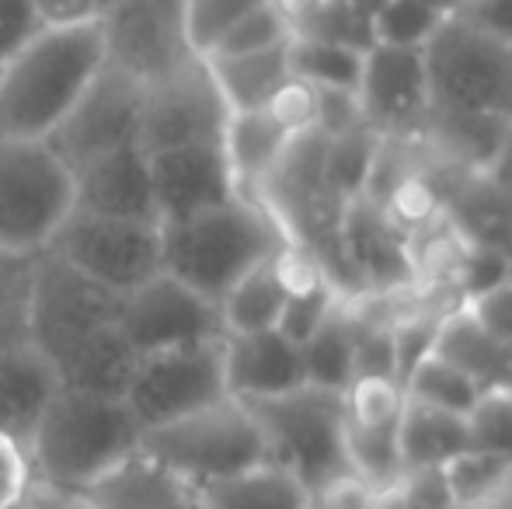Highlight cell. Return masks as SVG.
<instances>
[{
  "label": "cell",
  "mask_w": 512,
  "mask_h": 509,
  "mask_svg": "<svg viewBox=\"0 0 512 509\" xmlns=\"http://www.w3.org/2000/svg\"><path fill=\"white\" fill-rule=\"evenodd\" d=\"M265 112L290 136L310 133V129H317V88L300 81V77H290L286 88L272 98V105Z\"/></svg>",
  "instance_id": "ab89813d"
},
{
  "label": "cell",
  "mask_w": 512,
  "mask_h": 509,
  "mask_svg": "<svg viewBox=\"0 0 512 509\" xmlns=\"http://www.w3.org/2000/svg\"><path fill=\"white\" fill-rule=\"evenodd\" d=\"M102 63V21L81 28H39L0 63V140H49Z\"/></svg>",
  "instance_id": "3957f363"
},
{
  "label": "cell",
  "mask_w": 512,
  "mask_h": 509,
  "mask_svg": "<svg viewBox=\"0 0 512 509\" xmlns=\"http://www.w3.org/2000/svg\"><path fill=\"white\" fill-rule=\"evenodd\" d=\"M223 381L237 401H258L304 387V353L279 328L223 335Z\"/></svg>",
  "instance_id": "d6986e66"
},
{
  "label": "cell",
  "mask_w": 512,
  "mask_h": 509,
  "mask_svg": "<svg viewBox=\"0 0 512 509\" xmlns=\"http://www.w3.org/2000/svg\"><path fill=\"white\" fill-rule=\"evenodd\" d=\"M199 509H310L314 492L276 461L251 464L196 489Z\"/></svg>",
  "instance_id": "cb8c5ba5"
},
{
  "label": "cell",
  "mask_w": 512,
  "mask_h": 509,
  "mask_svg": "<svg viewBox=\"0 0 512 509\" xmlns=\"http://www.w3.org/2000/svg\"><path fill=\"white\" fill-rule=\"evenodd\" d=\"M338 252L359 279V293H405L418 283L408 234L384 213V206L359 196L342 206Z\"/></svg>",
  "instance_id": "2e32d148"
},
{
  "label": "cell",
  "mask_w": 512,
  "mask_h": 509,
  "mask_svg": "<svg viewBox=\"0 0 512 509\" xmlns=\"http://www.w3.org/2000/svg\"><path fill=\"white\" fill-rule=\"evenodd\" d=\"M345 464L356 482H363L373 492H387L405 478L398 450V422L394 426H363L345 415L342 426Z\"/></svg>",
  "instance_id": "f1b7e54d"
},
{
  "label": "cell",
  "mask_w": 512,
  "mask_h": 509,
  "mask_svg": "<svg viewBox=\"0 0 512 509\" xmlns=\"http://www.w3.org/2000/svg\"><path fill=\"white\" fill-rule=\"evenodd\" d=\"M269 0H182V35L189 42L192 56L206 60L216 49V42L255 7Z\"/></svg>",
  "instance_id": "836d02e7"
},
{
  "label": "cell",
  "mask_w": 512,
  "mask_h": 509,
  "mask_svg": "<svg viewBox=\"0 0 512 509\" xmlns=\"http://www.w3.org/2000/svg\"><path fill=\"white\" fill-rule=\"evenodd\" d=\"M35 258L0 252V346L28 342V297Z\"/></svg>",
  "instance_id": "d590c367"
},
{
  "label": "cell",
  "mask_w": 512,
  "mask_h": 509,
  "mask_svg": "<svg viewBox=\"0 0 512 509\" xmlns=\"http://www.w3.org/2000/svg\"><path fill=\"white\" fill-rule=\"evenodd\" d=\"M140 436V422L122 398L60 384L25 447L32 485L77 499L140 454Z\"/></svg>",
  "instance_id": "7a4b0ae2"
},
{
  "label": "cell",
  "mask_w": 512,
  "mask_h": 509,
  "mask_svg": "<svg viewBox=\"0 0 512 509\" xmlns=\"http://www.w3.org/2000/svg\"><path fill=\"white\" fill-rule=\"evenodd\" d=\"M28 485H32V471H28L25 450L7 436H0V509H14L25 503Z\"/></svg>",
  "instance_id": "7bdbcfd3"
},
{
  "label": "cell",
  "mask_w": 512,
  "mask_h": 509,
  "mask_svg": "<svg viewBox=\"0 0 512 509\" xmlns=\"http://www.w3.org/2000/svg\"><path fill=\"white\" fill-rule=\"evenodd\" d=\"M81 509H199L196 489L150 457L133 454L102 482L81 492Z\"/></svg>",
  "instance_id": "44dd1931"
},
{
  "label": "cell",
  "mask_w": 512,
  "mask_h": 509,
  "mask_svg": "<svg viewBox=\"0 0 512 509\" xmlns=\"http://www.w3.org/2000/svg\"><path fill=\"white\" fill-rule=\"evenodd\" d=\"M39 28L32 0H0V63L18 53Z\"/></svg>",
  "instance_id": "b9f144b4"
},
{
  "label": "cell",
  "mask_w": 512,
  "mask_h": 509,
  "mask_svg": "<svg viewBox=\"0 0 512 509\" xmlns=\"http://www.w3.org/2000/svg\"><path fill=\"white\" fill-rule=\"evenodd\" d=\"M310 509H377V492L366 489L356 478H342V482L314 492Z\"/></svg>",
  "instance_id": "f6af8a7d"
},
{
  "label": "cell",
  "mask_w": 512,
  "mask_h": 509,
  "mask_svg": "<svg viewBox=\"0 0 512 509\" xmlns=\"http://www.w3.org/2000/svg\"><path fill=\"white\" fill-rule=\"evenodd\" d=\"M405 401V384L394 374H359L345 387V415L363 426H394Z\"/></svg>",
  "instance_id": "e575fe53"
},
{
  "label": "cell",
  "mask_w": 512,
  "mask_h": 509,
  "mask_svg": "<svg viewBox=\"0 0 512 509\" xmlns=\"http://www.w3.org/2000/svg\"><path fill=\"white\" fill-rule=\"evenodd\" d=\"M439 478L453 509H492L512 485V457L464 450L439 471Z\"/></svg>",
  "instance_id": "f546056e"
},
{
  "label": "cell",
  "mask_w": 512,
  "mask_h": 509,
  "mask_svg": "<svg viewBox=\"0 0 512 509\" xmlns=\"http://www.w3.org/2000/svg\"><path fill=\"white\" fill-rule=\"evenodd\" d=\"M293 136L286 133L269 112H230L223 126L220 147L227 157L230 182L241 199L262 196V185L269 182L272 168L279 164L283 150L290 147Z\"/></svg>",
  "instance_id": "7402d4cb"
},
{
  "label": "cell",
  "mask_w": 512,
  "mask_h": 509,
  "mask_svg": "<svg viewBox=\"0 0 512 509\" xmlns=\"http://www.w3.org/2000/svg\"><path fill=\"white\" fill-rule=\"evenodd\" d=\"M28 342L56 367L63 387L122 398L140 353L122 328V293L91 283L53 252L35 258Z\"/></svg>",
  "instance_id": "6da1fadb"
},
{
  "label": "cell",
  "mask_w": 512,
  "mask_h": 509,
  "mask_svg": "<svg viewBox=\"0 0 512 509\" xmlns=\"http://www.w3.org/2000/svg\"><path fill=\"white\" fill-rule=\"evenodd\" d=\"M42 28H81L102 21L98 0H32Z\"/></svg>",
  "instance_id": "ee69618b"
},
{
  "label": "cell",
  "mask_w": 512,
  "mask_h": 509,
  "mask_svg": "<svg viewBox=\"0 0 512 509\" xmlns=\"http://www.w3.org/2000/svg\"><path fill=\"white\" fill-rule=\"evenodd\" d=\"M14 509H53V506H42V503H32V499H25V503L14 506Z\"/></svg>",
  "instance_id": "c3c4849f"
},
{
  "label": "cell",
  "mask_w": 512,
  "mask_h": 509,
  "mask_svg": "<svg viewBox=\"0 0 512 509\" xmlns=\"http://www.w3.org/2000/svg\"><path fill=\"white\" fill-rule=\"evenodd\" d=\"M460 307H464V311L471 314V318L478 321L492 339L512 342V286L509 283L492 286V290L464 300Z\"/></svg>",
  "instance_id": "60d3db41"
},
{
  "label": "cell",
  "mask_w": 512,
  "mask_h": 509,
  "mask_svg": "<svg viewBox=\"0 0 512 509\" xmlns=\"http://www.w3.org/2000/svg\"><path fill=\"white\" fill-rule=\"evenodd\" d=\"M443 18L446 11H439L429 0H377L366 14V32H370V46L425 49Z\"/></svg>",
  "instance_id": "4dcf8cb0"
},
{
  "label": "cell",
  "mask_w": 512,
  "mask_h": 509,
  "mask_svg": "<svg viewBox=\"0 0 512 509\" xmlns=\"http://www.w3.org/2000/svg\"><path fill=\"white\" fill-rule=\"evenodd\" d=\"M140 105L143 81L105 60L49 143L70 168L108 150L140 147Z\"/></svg>",
  "instance_id": "7c38bea8"
},
{
  "label": "cell",
  "mask_w": 512,
  "mask_h": 509,
  "mask_svg": "<svg viewBox=\"0 0 512 509\" xmlns=\"http://www.w3.org/2000/svg\"><path fill=\"white\" fill-rule=\"evenodd\" d=\"M481 175H485L488 182L499 189V196L512 206V123L506 126V133L499 136V143H495L492 157L485 161Z\"/></svg>",
  "instance_id": "bcb514c9"
},
{
  "label": "cell",
  "mask_w": 512,
  "mask_h": 509,
  "mask_svg": "<svg viewBox=\"0 0 512 509\" xmlns=\"http://www.w3.org/2000/svg\"><path fill=\"white\" fill-rule=\"evenodd\" d=\"M74 213V171L49 140H0V252L39 258Z\"/></svg>",
  "instance_id": "8992f818"
},
{
  "label": "cell",
  "mask_w": 512,
  "mask_h": 509,
  "mask_svg": "<svg viewBox=\"0 0 512 509\" xmlns=\"http://www.w3.org/2000/svg\"><path fill=\"white\" fill-rule=\"evenodd\" d=\"M502 283H509V286H512V255L506 258V279H502Z\"/></svg>",
  "instance_id": "f907efd6"
},
{
  "label": "cell",
  "mask_w": 512,
  "mask_h": 509,
  "mask_svg": "<svg viewBox=\"0 0 512 509\" xmlns=\"http://www.w3.org/2000/svg\"><path fill=\"white\" fill-rule=\"evenodd\" d=\"M290 241V231L272 210L234 196L185 220L161 224V272L220 304L244 272L276 258Z\"/></svg>",
  "instance_id": "277c9868"
},
{
  "label": "cell",
  "mask_w": 512,
  "mask_h": 509,
  "mask_svg": "<svg viewBox=\"0 0 512 509\" xmlns=\"http://www.w3.org/2000/svg\"><path fill=\"white\" fill-rule=\"evenodd\" d=\"M70 171H74V210L157 224L150 157L143 154V147L108 150Z\"/></svg>",
  "instance_id": "ac0fdd59"
},
{
  "label": "cell",
  "mask_w": 512,
  "mask_h": 509,
  "mask_svg": "<svg viewBox=\"0 0 512 509\" xmlns=\"http://www.w3.org/2000/svg\"><path fill=\"white\" fill-rule=\"evenodd\" d=\"M244 405L262 429L269 461L290 468L310 492L352 478L342 447L345 391L304 384L272 398L244 401Z\"/></svg>",
  "instance_id": "ba28073f"
},
{
  "label": "cell",
  "mask_w": 512,
  "mask_h": 509,
  "mask_svg": "<svg viewBox=\"0 0 512 509\" xmlns=\"http://www.w3.org/2000/svg\"><path fill=\"white\" fill-rule=\"evenodd\" d=\"M488 4V0H460V11H474V7Z\"/></svg>",
  "instance_id": "7dc6e473"
},
{
  "label": "cell",
  "mask_w": 512,
  "mask_h": 509,
  "mask_svg": "<svg viewBox=\"0 0 512 509\" xmlns=\"http://www.w3.org/2000/svg\"><path fill=\"white\" fill-rule=\"evenodd\" d=\"M293 42V39H290ZM290 42L241 56H206V70L227 112H262L293 77Z\"/></svg>",
  "instance_id": "603a6c76"
},
{
  "label": "cell",
  "mask_w": 512,
  "mask_h": 509,
  "mask_svg": "<svg viewBox=\"0 0 512 509\" xmlns=\"http://www.w3.org/2000/svg\"><path fill=\"white\" fill-rule=\"evenodd\" d=\"M56 391L60 374L32 342L0 346V436L25 450Z\"/></svg>",
  "instance_id": "ffe728a7"
},
{
  "label": "cell",
  "mask_w": 512,
  "mask_h": 509,
  "mask_svg": "<svg viewBox=\"0 0 512 509\" xmlns=\"http://www.w3.org/2000/svg\"><path fill=\"white\" fill-rule=\"evenodd\" d=\"M363 123L384 136H415L432 116V91L422 49L366 46L359 77Z\"/></svg>",
  "instance_id": "5bb4252c"
},
{
  "label": "cell",
  "mask_w": 512,
  "mask_h": 509,
  "mask_svg": "<svg viewBox=\"0 0 512 509\" xmlns=\"http://www.w3.org/2000/svg\"><path fill=\"white\" fill-rule=\"evenodd\" d=\"M398 450L405 475L443 471L457 454L467 450V422L464 415L439 412V408L405 401L398 419Z\"/></svg>",
  "instance_id": "d4e9b609"
},
{
  "label": "cell",
  "mask_w": 512,
  "mask_h": 509,
  "mask_svg": "<svg viewBox=\"0 0 512 509\" xmlns=\"http://www.w3.org/2000/svg\"><path fill=\"white\" fill-rule=\"evenodd\" d=\"M286 297H290V290H286L283 272H279V255L255 265L216 304L220 307L223 335H248V332L279 328Z\"/></svg>",
  "instance_id": "484cf974"
},
{
  "label": "cell",
  "mask_w": 512,
  "mask_h": 509,
  "mask_svg": "<svg viewBox=\"0 0 512 509\" xmlns=\"http://www.w3.org/2000/svg\"><path fill=\"white\" fill-rule=\"evenodd\" d=\"M140 454L192 489L269 461L255 415L237 398L213 401L175 422L143 429Z\"/></svg>",
  "instance_id": "52a82bcc"
},
{
  "label": "cell",
  "mask_w": 512,
  "mask_h": 509,
  "mask_svg": "<svg viewBox=\"0 0 512 509\" xmlns=\"http://www.w3.org/2000/svg\"><path fill=\"white\" fill-rule=\"evenodd\" d=\"M377 147H380V133L370 126H359L352 133L328 140V150H324V185H328V192L338 203H349V199L363 196Z\"/></svg>",
  "instance_id": "1f68e13d"
},
{
  "label": "cell",
  "mask_w": 512,
  "mask_h": 509,
  "mask_svg": "<svg viewBox=\"0 0 512 509\" xmlns=\"http://www.w3.org/2000/svg\"><path fill=\"white\" fill-rule=\"evenodd\" d=\"M150 157V185H154L157 224L185 220L209 206L234 199L227 157L216 143H185V147L157 150Z\"/></svg>",
  "instance_id": "e0dca14e"
},
{
  "label": "cell",
  "mask_w": 512,
  "mask_h": 509,
  "mask_svg": "<svg viewBox=\"0 0 512 509\" xmlns=\"http://www.w3.org/2000/svg\"><path fill=\"white\" fill-rule=\"evenodd\" d=\"M467 422V450L481 454L512 457V394L509 391H481L474 408L464 415Z\"/></svg>",
  "instance_id": "8d00e7d4"
},
{
  "label": "cell",
  "mask_w": 512,
  "mask_h": 509,
  "mask_svg": "<svg viewBox=\"0 0 512 509\" xmlns=\"http://www.w3.org/2000/svg\"><path fill=\"white\" fill-rule=\"evenodd\" d=\"M432 112L512 123V42L467 11L443 18L422 49Z\"/></svg>",
  "instance_id": "5b68a950"
},
{
  "label": "cell",
  "mask_w": 512,
  "mask_h": 509,
  "mask_svg": "<svg viewBox=\"0 0 512 509\" xmlns=\"http://www.w3.org/2000/svg\"><path fill=\"white\" fill-rule=\"evenodd\" d=\"M227 105L199 56L185 60L168 74L143 81L140 105V147L143 154L185 147V143H216L227 126Z\"/></svg>",
  "instance_id": "8fae6325"
},
{
  "label": "cell",
  "mask_w": 512,
  "mask_h": 509,
  "mask_svg": "<svg viewBox=\"0 0 512 509\" xmlns=\"http://www.w3.org/2000/svg\"><path fill=\"white\" fill-rule=\"evenodd\" d=\"M366 46L345 39H331V35H293L290 42V67L293 77L314 84V88L331 91H359V77H363Z\"/></svg>",
  "instance_id": "83f0119b"
},
{
  "label": "cell",
  "mask_w": 512,
  "mask_h": 509,
  "mask_svg": "<svg viewBox=\"0 0 512 509\" xmlns=\"http://www.w3.org/2000/svg\"><path fill=\"white\" fill-rule=\"evenodd\" d=\"M401 384H405L408 401H418V405H429V408L453 412V415H467L474 408V401L481 398V387L474 384L464 370L439 360L436 353L425 356Z\"/></svg>",
  "instance_id": "d6a6232c"
},
{
  "label": "cell",
  "mask_w": 512,
  "mask_h": 509,
  "mask_svg": "<svg viewBox=\"0 0 512 509\" xmlns=\"http://www.w3.org/2000/svg\"><path fill=\"white\" fill-rule=\"evenodd\" d=\"M112 293H133L161 272V224L74 210L46 248Z\"/></svg>",
  "instance_id": "9c48e42d"
},
{
  "label": "cell",
  "mask_w": 512,
  "mask_h": 509,
  "mask_svg": "<svg viewBox=\"0 0 512 509\" xmlns=\"http://www.w3.org/2000/svg\"><path fill=\"white\" fill-rule=\"evenodd\" d=\"M342 297H349V293L335 283H321V286H310V290L290 293L283 307V318H279V332L290 342H297V346H304L310 335L324 325V318L342 304Z\"/></svg>",
  "instance_id": "f35d334b"
},
{
  "label": "cell",
  "mask_w": 512,
  "mask_h": 509,
  "mask_svg": "<svg viewBox=\"0 0 512 509\" xmlns=\"http://www.w3.org/2000/svg\"><path fill=\"white\" fill-rule=\"evenodd\" d=\"M105 60L133 74L136 81H154L192 60L182 35V11L164 0H119L102 14Z\"/></svg>",
  "instance_id": "9a60e30c"
},
{
  "label": "cell",
  "mask_w": 512,
  "mask_h": 509,
  "mask_svg": "<svg viewBox=\"0 0 512 509\" xmlns=\"http://www.w3.org/2000/svg\"><path fill=\"white\" fill-rule=\"evenodd\" d=\"M304 353L307 384L324 391H345L356 377V318L349 311V297L324 318V325L300 346Z\"/></svg>",
  "instance_id": "4316f807"
},
{
  "label": "cell",
  "mask_w": 512,
  "mask_h": 509,
  "mask_svg": "<svg viewBox=\"0 0 512 509\" xmlns=\"http://www.w3.org/2000/svg\"><path fill=\"white\" fill-rule=\"evenodd\" d=\"M290 39H293L290 25H286V18L279 14V7L269 0V4H262V7H255L251 14H244V18L237 21V25L230 28L220 42H216V49L209 56L262 53V49L283 46V42H290Z\"/></svg>",
  "instance_id": "74e56055"
},
{
  "label": "cell",
  "mask_w": 512,
  "mask_h": 509,
  "mask_svg": "<svg viewBox=\"0 0 512 509\" xmlns=\"http://www.w3.org/2000/svg\"><path fill=\"white\" fill-rule=\"evenodd\" d=\"M223 398H230L223 381V339L140 356L122 394L140 429L175 422Z\"/></svg>",
  "instance_id": "30bf717a"
},
{
  "label": "cell",
  "mask_w": 512,
  "mask_h": 509,
  "mask_svg": "<svg viewBox=\"0 0 512 509\" xmlns=\"http://www.w3.org/2000/svg\"><path fill=\"white\" fill-rule=\"evenodd\" d=\"M324 4H342V0H324Z\"/></svg>",
  "instance_id": "f5cc1de1"
},
{
  "label": "cell",
  "mask_w": 512,
  "mask_h": 509,
  "mask_svg": "<svg viewBox=\"0 0 512 509\" xmlns=\"http://www.w3.org/2000/svg\"><path fill=\"white\" fill-rule=\"evenodd\" d=\"M115 4H119V0H98V11H102V14H105V11H112V7H115Z\"/></svg>",
  "instance_id": "681fc988"
},
{
  "label": "cell",
  "mask_w": 512,
  "mask_h": 509,
  "mask_svg": "<svg viewBox=\"0 0 512 509\" xmlns=\"http://www.w3.org/2000/svg\"><path fill=\"white\" fill-rule=\"evenodd\" d=\"M122 328L140 356L223 339L220 307L168 272L122 297Z\"/></svg>",
  "instance_id": "4fadbf2b"
},
{
  "label": "cell",
  "mask_w": 512,
  "mask_h": 509,
  "mask_svg": "<svg viewBox=\"0 0 512 509\" xmlns=\"http://www.w3.org/2000/svg\"><path fill=\"white\" fill-rule=\"evenodd\" d=\"M164 4H171V7H178V11H182V0H164Z\"/></svg>",
  "instance_id": "816d5d0a"
}]
</instances>
